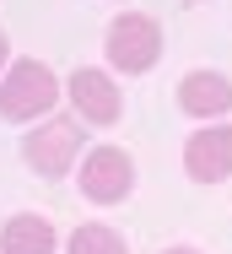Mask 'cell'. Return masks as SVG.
<instances>
[{"label":"cell","mask_w":232,"mask_h":254,"mask_svg":"<svg viewBox=\"0 0 232 254\" xmlns=\"http://www.w3.org/2000/svg\"><path fill=\"white\" fill-rule=\"evenodd\" d=\"M59 98H65V81L33 54H16L11 70L0 76V119L5 125H27L33 130L59 108Z\"/></svg>","instance_id":"obj_1"},{"label":"cell","mask_w":232,"mask_h":254,"mask_svg":"<svg viewBox=\"0 0 232 254\" xmlns=\"http://www.w3.org/2000/svg\"><path fill=\"white\" fill-rule=\"evenodd\" d=\"M81 157H87V125H81L76 114H49L44 125H33V130L22 135V162H27V173L44 179V184L70 179V173L81 168Z\"/></svg>","instance_id":"obj_2"},{"label":"cell","mask_w":232,"mask_h":254,"mask_svg":"<svg viewBox=\"0 0 232 254\" xmlns=\"http://www.w3.org/2000/svg\"><path fill=\"white\" fill-rule=\"evenodd\" d=\"M103 60L114 76H146L162 60V22L146 11H119L103 33Z\"/></svg>","instance_id":"obj_3"},{"label":"cell","mask_w":232,"mask_h":254,"mask_svg":"<svg viewBox=\"0 0 232 254\" xmlns=\"http://www.w3.org/2000/svg\"><path fill=\"white\" fill-rule=\"evenodd\" d=\"M135 184H140L135 157L124 146H114V141L87 146L81 168H76V190H81V200H92V205H124L135 195Z\"/></svg>","instance_id":"obj_4"},{"label":"cell","mask_w":232,"mask_h":254,"mask_svg":"<svg viewBox=\"0 0 232 254\" xmlns=\"http://www.w3.org/2000/svg\"><path fill=\"white\" fill-rule=\"evenodd\" d=\"M65 103H70V114L81 125H97V130H108V125L124 119V87H119V76L97 70V65H81V70L65 76Z\"/></svg>","instance_id":"obj_5"},{"label":"cell","mask_w":232,"mask_h":254,"mask_svg":"<svg viewBox=\"0 0 232 254\" xmlns=\"http://www.w3.org/2000/svg\"><path fill=\"white\" fill-rule=\"evenodd\" d=\"M184 173H189V184H205V190H216V184L232 179V119H222V125H194L189 130Z\"/></svg>","instance_id":"obj_6"},{"label":"cell","mask_w":232,"mask_h":254,"mask_svg":"<svg viewBox=\"0 0 232 254\" xmlns=\"http://www.w3.org/2000/svg\"><path fill=\"white\" fill-rule=\"evenodd\" d=\"M178 108H184L194 125H222L232 114V76L227 70H211V65L184 70V81H178Z\"/></svg>","instance_id":"obj_7"},{"label":"cell","mask_w":232,"mask_h":254,"mask_svg":"<svg viewBox=\"0 0 232 254\" xmlns=\"http://www.w3.org/2000/svg\"><path fill=\"white\" fill-rule=\"evenodd\" d=\"M54 249H65V244H59L54 222L38 211H16L0 222V254H54Z\"/></svg>","instance_id":"obj_8"},{"label":"cell","mask_w":232,"mask_h":254,"mask_svg":"<svg viewBox=\"0 0 232 254\" xmlns=\"http://www.w3.org/2000/svg\"><path fill=\"white\" fill-rule=\"evenodd\" d=\"M65 254H130L124 233L108 227V222H81L70 238H65Z\"/></svg>","instance_id":"obj_9"},{"label":"cell","mask_w":232,"mask_h":254,"mask_svg":"<svg viewBox=\"0 0 232 254\" xmlns=\"http://www.w3.org/2000/svg\"><path fill=\"white\" fill-rule=\"evenodd\" d=\"M11 60H16V54H11V38H5V27H0V76L11 70Z\"/></svg>","instance_id":"obj_10"},{"label":"cell","mask_w":232,"mask_h":254,"mask_svg":"<svg viewBox=\"0 0 232 254\" xmlns=\"http://www.w3.org/2000/svg\"><path fill=\"white\" fill-rule=\"evenodd\" d=\"M162 254H200V249H189V244H173V249H162Z\"/></svg>","instance_id":"obj_11"}]
</instances>
